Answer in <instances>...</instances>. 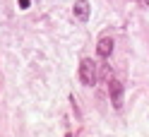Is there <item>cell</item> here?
Returning <instances> with one entry per match:
<instances>
[{
  "instance_id": "obj_1",
  "label": "cell",
  "mask_w": 149,
  "mask_h": 137,
  "mask_svg": "<svg viewBox=\"0 0 149 137\" xmlns=\"http://www.w3.org/2000/svg\"><path fill=\"white\" fill-rule=\"evenodd\" d=\"M96 77H99V75H96V63L89 60V58H84V60L79 63V82H82L84 87H91V84L96 82Z\"/></svg>"
},
{
  "instance_id": "obj_2",
  "label": "cell",
  "mask_w": 149,
  "mask_h": 137,
  "mask_svg": "<svg viewBox=\"0 0 149 137\" xmlns=\"http://www.w3.org/2000/svg\"><path fill=\"white\" fill-rule=\"evenodd\" d=\"M108 96H111L113 108L123 106V84H120L118 79H108Z\"/></svg>"
},
{
  "instance_id": "obj_3",
  "label": "cell",
  "mask_w": 149,
  "mask_h": 137,
  "mask_svg": "<svg viewBox=\"0 0 149 137\" xmlns=\"http://www.w3.org/2000/svg\"><path fill=\"white\" fill-rule=\"evenodd\" d=\"M89 12H91V7H89L87 0H77L74 7H72V15L77 17L79 22H87V19H89Z\"/></svg>"
},
{
  "instance_id": "obj_4",
  "label": "cell",
  "mask_w": 149,
  "mask_h": 137,
  "mask_svg": "<svg viewBox=\"0 0 149 137\" xmlns=\"http://www.w3.org/2000/svg\"><path fill=\"white\" fill-rule=\"evenodd\" d=\"M113 39H111V36H104V39H99V46H96V53L101 58H108L111 53H113Z\"/></svg>"
},
{
  "instance_id": "obj_5",
  "label": "cell",
  "mask_w": 149,
  "mask_h": 137,
  "mask_svg": "<svg viewBox=\"0 0 149 137\" xmlns=\"http://www.w3.org/2000/svg\"><path fill=\"white\" fill-rule=\"evenodd\" d=\"M19 7H22V10H26V7H29V0H19Z\"/></svg>"
},
{
  "instance_id": "obj_6",
  "label": "cell",
  "mask_w": 149,
  "mask_h": 137,
  "mask_svg": "<svg viewBox=\"0 0 149 137\" xmlns=\"http://www.w3.org/2000/svg\"><path fill=\"white\" fill-rule=\"evenodd\" d=\"M142 5H144V7H149V0H142Z\"/></svg>"
},
{
  "instance_id": "obj_7",
  "label": "cell",
  "mask_w": 149,
  "mask_h": 137,
  "mask_svg": "<svg viewBox=\"0 0 149 137\" xmlns=\"http://www.w3.org/2000/svg\"><path fill=\"white\" fill-rule=\"evenodd\" d=\"M65 137H72V135H70V132H68V135H65Z\"/></svg>"
}]
</instances>
